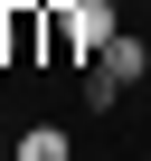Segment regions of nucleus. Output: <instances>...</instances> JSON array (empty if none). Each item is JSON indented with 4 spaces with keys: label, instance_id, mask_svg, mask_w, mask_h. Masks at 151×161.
Here are the masks:
<instances>
[{
    "label": "nucleus",
    "instance_id": "obj_1",
    "mask_svg": "<svg viewBox=\"0 0 151 161\" xmlns=\"http://www.w3.org/2000/svg\"><path fill=\"white\" fill-rule=\"evenodd\" d=\"M113 29H123V0H57L47 10V57L76 66V57H95Z\"/></svg>",
    "mask_w": 151,
    "mask_h": 161
},
{
    "label": "nucleus",
    "instance_id": "obj_2",
    "mask_svg": "<svg viewBox=\"0 0 151 161\" xmlns=\"http://www.w3.org/2000/svg\"><path fill=\"white\" fill-rule=\"evenodd\" d=\"M132 76H151V47L132 38V29H113L104 47H95V76H85V104H113Z\"/></svg>",
    "mask_w": 151,
    "mask_h": 161
},
{
    "label": "nucleus",
    "instance_id": "obj_3",
    "mask_svg": "<svg viewBox=\"0 0 151 161\" xmlns=\"http://www.w3.org/2000/svg\"><path fill=\"white\" fill-rule=\"evenodd\" d=\"M10 161H76V142H66L57 123H29V133L10 142Z\"/></svg>",
    "mask_w": 151,
    "mask_h": 161
},
{
    "label": "nucleus",
    "instance_id": "obj_4",
    "mask_svg": "<svg viewBox=\"0 0 151 161\" xmlns=\"http://www.w3.org/2000/svg\"><path fill=\"white\" fill-rule=\"evenodd\" d=\"M0 161H10V142H0Z\"/></svg>",
    "mask_w": 151,
    "mask_h": 161
}]
</instances>
